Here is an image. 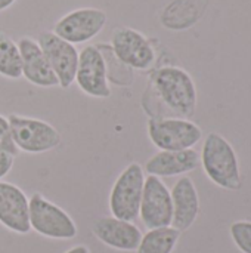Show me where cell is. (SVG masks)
I'll return each mask as SVG.
<instances>
[{
    "instance_id": "1",
    "label": "cell",
    "mask_w": 251,
    "mask_h": 253,
    "mask_svg": "<svg viewBox=\"0 0 251 253\" xmlns=\"http://www.w3.org/2000/svg\"><path fill=\"white\" fill-rule=\"evenodd\" d=\"M149 90L176 117L189 119L195 114L197 87L183 68L167 65L155 70L149 79Z\"/></svg>"
},
{
    "instance_id": "2",
    "label": "cell",
    "mask_w": 251,
    "mask_h": 253,
    "mask_svg": "<svg viewBox=\"0 0 251 253\" xmlns=\"http://www.w3.org/2000/svg\"><path fill=\"white\" fill-rule=\"evenodd\" d=\"M200 162L209 179L228 191H238L243 185L240 165L232 145L219 133L207 135Z\"/></svg>"
},
{
    "instance_id": "3",
    "label": "cell",
    "mask_w": 251,
    "mask_h": 253,
    "mask_svg": "<svg viewBox=\"0 0 251 253\" xmlns=\"http://www.w3.org/2000/svg\"><path fill=\"white\" fill-rule=\"evenodd\" d=\"M145 172L139 163H130L117 176L109 193V212L114 218L135 222L139 218Z\"/></svg>"
},
{
    "instance_id": "4",
    "label": "cell",
    "mask_w": 251,
    "mask_h": 253,
    "mask_svg": "<svg viewBox=\"0 0 251 253\" xmlns=\"http://www.w3.org/2000/svg\"><path fill=\"white\" fill-rule=\"evenodd\" d=\"M30 227L37 234L53 240H71L77 236L74 219L43 194L34 193L28 202Z\"/></svg>"
},
{
    "instance_id": "5",
    "label": "cell",
    "mask_w": 251,
    "mask_h": 253,
    "mask_svg": "<svg viewBox=\"0 0 251 253\" xmlns=\"http://www.w3.org/2000/svg\"><path fill=\"white\" fill-rule=\"evenodd\" d=\"M7 120L18 151H24L27 154H43L61 145L62 136L59 130L41 119L9 114Z\"/></svg>"
},
{
    "instance_id": "6",
    "label": "cell",
    "mask_w": 251,
    "mask_h": 253,
    "mask_svg": "<svg viewBox=\"0 0 251 253\" xmlns=\"http://www.w3.org/2000/svg\"><path fill=\"white\" fill-rule=\"evenodd\" d=\"M146 129L151 142L160 151L191 150L203 138L198 125L180 117H151Z\"/></svg>"
},
{
    "instance_id": "7",
    "label": "cell",
    "mask_w": 251,
    "mask_h": 253,
    "mask_svg": "<svg viewBox=\"0 0 251 253\" xmlns=\"http://www.w3.org/2000/svg\"><path fill=\"white\" fill-rule=\"evenodd\" d=\"M111 50L130 70L145 71L155 62V49L151 42L132 27H117L111 34Z\"/></svg>"
},
{
    "instance_id": "8",
    "label": "cell",
    "mask_w": 251,
    "mask_h": 253,
    "mask_svg": "<svg viewBox=\"0 0 251 253\" xmlns=\"http://www.w3.org/2000/svg\"><path fill=\"white\" fill-rule=\"evenodd\" d=\"M107 21V12L99 7H78L61 16L52 31L75 46L95 39L105 28Z\"/></svg>"
},
{
    "instance_id": "9",
    "label": "cell",
    "mask_w": 251,
    "mask_h": 253,
    "mask_svg": "<svg viewBox=\"0 0 251 253\" xmlns=\"http://www.w3.org/2000/svg\"><path fill=\"white\" fill-rule=\"evenodd\" d=\"M74 82L87 96L99 99L111 96L108 65L98 46L87 44L81 52H78V64Z\"/></svg>"
},
{
    "instance_id": "10",
    "label": "cell",
    "mask_w": 251,
    "mask_h": 253,
    "mask_svg": "<svg viewBox=\"0 0 251 253\" xmlns=\"http://www.w3.org/2000/svg\"><path fill=\"white\" fill-rule=\"evenodd\" d=\"M139 218L146 230L172 227V194L161 178L148 175L143 184Z\"/></svg>"
},
{
    "instance_id": "11",
    "label": "cell",
    "mask_w": 251,
    "mask_h": 253,
    "mask_svg": "<svg viewBox=\"0 0 251 253\" xmlns=\"http://www.w3.org/2000/svg\"><path fill=\"white\" fill-rule=\"evenodd\" d=\"M37 43L41 47L50 68L53 70L59 86L62 89L71 87L75 80L78 64L77 47L58 37L53 31H41L37 37Z\"/></svg>"
},
{
    "instance_id": "12",
    "label": "cell",
    "mask_w": 251,
    "mask_h": 253,
    "mask_svg": "<svg viewBox=\"0 0 251 253\" xmlns=\"http://www.w3.org/2000/svg\"><path fill=\"white\" fill-rule=\"evenodd\" d=\"M28 202L25 193L15 184L0 181V224L12 233L28 234Z\"/></svg>"
},
{
    "instance_id": "13",
    "label": "cell",
    "mask_w": 251,
    "mask_h": 253,
    "mask_svg": "<svg viewBox=\"0 0 251 253\" xmlns=\"http://www.w3.org/2000/svg\"><path fill=\"white\" fill-rule=\"evenodd\" d=\"M92 233L105 246L121 252H135L142 239L141 230L133 222L117 219L114 216L96 219Z\"/></svg>"
},
{
    "instance_id": "14",
    "label": "cell",
    "mask_w": 251,
    "mask_h": 253,
    "mask_svg": "<svg viewBox=\"0 0 251 253\" xmlns=\"http://www.w3.org/2000/svg\"><path fill=\"white\" fill-rule=\"evenodd\" d=\"M16 43L22 58V77L37 87L59 86V82L37 40L30 36H22Z\"/></svg>"
},
{
    "instance_id": "15",
    "label": "cell",
    "mask_w": 251,
    "mask_h": 253,
    "mask_svg": "<svg viewBox=\"0 0 251 253\" xmlns=\"http://www.w3.org/2000/svg\"><path fill=\"white\" fill-rule=\"evenodd\" d=\"M172 205H173V219L172 227L179 233L188 231L198 218L200 213V197L195 184L191 178L182 176L173 185Z\"/></svg>"
},
{
    "instance_id": "16",
    "label": "cell",
    "mask_w": 251,
    "mask_h": 253,
    "mask_svg": "<svg viewBox=\"0 0 251 253\" xmlns=\"http://www.w3.org/2000/svg\"><path fill=\"white\" fill-rule=\"evenodd\" d=\"M198 165L200 154L194 148L182 151H158L145 163L143 172L157 178L179 176L195 170Z\"/></svg>"
},
{
    "instance_id": "17",
    "label": "cell",
    "mask_w": 251,
    "mask_h": 253,
    "mask_svg": "<svg viewBox=\"0 0 251 253\" xmlns=\"http://www.w3.org/2000/svg\"><path fill=\"white\" fill-rule=\"evenodd\" d=\"M204 4L200 0H175L161 15V22L170 30H185L198 21Z\"/></svg>"
},
{
    "instance_id": "18",
    "label": "cell",
    "mask_w": 251,
    "mask_h": 253,
    "mask_svg": "<svg viewBox=\"0 0 251 253\" xmlns=\"http://www.w3.org/2000/svg\"><path fill=\"white\" fill-rule=\"evenodd\" d=\"M180 233L173 227L148 230L142 234L136 253H172L179 242Z\"/></svg>"
},
{
    "instance_id": "19",
    "label": "cell",
    "mask_w": 251,
    "mask_h": 253,
    "mask_svg": "<svg viewBox=\"0 0 251 253\" xmlns=\"http://www.w3.org/2000/svg\"><path fill=\"white\" fill-rule=\"evenodd\" d=\"M0 76L18 80L22 77V58L18 43L0 31Z\"/></svg>"
},
{
    "instance_id": "20",
    "label": "cell",
    "mask_w": 251,
    "mask_h": 253,
    "mask_svg": "<svg viewBox=\"0 0 251 253\" xmlns=\"http://www.w3.org/2000/svg\"><path fill=\"white\" fill-rule=\"evenodd\" d=\"M231 237L243 253H251V221H237L231 225Z\"/></svg>"
},
{
    "instance_id": "21",
    "label": "cell",
    "mask_w": 251,
    "mask_h": 253,
    "mask_svg": "<svg viewBox=\"0 0 251 253\" xmlns=\"http://www.w3.org/2000/svg\"><path fill=\"white\" fill-rule=\"evenodd\" d=\"M0 151H6L12 156H16L19 153L13 142L9 120H7V117H4L1 114H0Z\"/></svg>"
},
{
    "instance_id": "22",
    "label": "cell",
    "mask_w": 251,
    "mask_h": 253,
    "mask_svg": "<svg viewBox=\"0 0 251 253\" xmlns=\"http://www.w3.org/2000/svg\"><path fill=\"white\" fill-rule=\"evenodd\" d=\"M13 162H15V156L9 154L6 151H0V181L12 170Z\"/></svg>"
},
{
    "instance_id": "23",
    "label": "cell",
    "mask_w": 251,
    "mask_h": 253,
    "mask_svg": "<svg viewBox=\"0 0 251 253\" xmlns=\"http://www.w3.org/2000/svg\"><path fill=\"white\" fill-rule=\"evenodd\" d=\"M65 253H90V251H89V248L84 246V245H77V246L68 249Z\"/></svg>"
},
{
    "instance_id": "24",
    "label": "cell",
    "mask_w": 251,
    "mask_h": 253,
    "mask_svg": "<svg viewBox=\"0 0 251 253\" xmlns=\"http://www.w3.org/2000/svg\"><path fill=\"white\" fill-rule=\"evenodd\" d=\"M16 0H0V12H4L6 9H9Z\"/></svg>"
}]
</instances>
